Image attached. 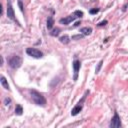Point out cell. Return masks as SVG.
Instances as JSON below:
<instances>
[{
    "mask_svg": "<svg viewBox=\"0 0 128 128\" xmlns=\"http://www.w3.org/2000/svg\"><path fill=\"white\" fill-rule=\"evenodd\" d=\"M79 24H80V22H76V23H75V26H78Z\"/></svg>",
    "mask_w": 128,
    "mask_h": 128,
    "instance_id": "cell-23",
    "label": "cell"
},
{
    "mask_svg": "<svg viewBox=\"0 0 128 128\" xmlns=\"http://www.w3.org/2000/svg\"><path fill=\"white\" fill-rule=\"evenodd\" d=\"M10 103H11V99H10V98H5L4 104H5V105H10Z\"/></svg>",
    "mask_w": 128,
    "mask_h": 128,
    "instance_id": "cell-19",
    "label": "cell"
},
{
    "mask_svg": "<svg viewBox=\"0 0 128 128\" xmlns=\"http://www.w3.org/2000/svg\"><path fill=\"white\" fill-rule=\"evenodd\" d=\"M110 127H111V128H119V127H121V119H120V117H119L117 112L114 113V116L112 118L111 122H110Z\"/></svg>",
    "mask_w": 128,
    "mask_h": 128,
    "instance_id": "cell-7",
    "label": "cell"
},
{
    "mask_svg": "<svg viewBox=\"0 0 128 128\" xmlns=\"http://www.w3.org/2000/svg\"><path fill=\"white\" fill-rule=\"evenodd\" d=\"M29 93L31 95V98L33 100V102L35 103L36 105H39V106H44L46 104V99L44 98V96L41 94L40 92L34 90V89H30L29 90Z\"/></svg>",
    "mask_w": 128,
    "mask_h": 128,
    "instance_id": "cell-1",
    "label": "cell"
},
{
    "mask_svg": "<svg viewBox=\"0 0 128 128\" xmlns=\"http://www.w3.org/2000/svg\"><path fill=\"white\" fill-rule=\"evenodd\" d=\"M59 33H60V29H59V28H55L52 32H51L50 34H51V35H52V36H58L59 35Z\"/></svg>",
    "mask_w": 128,
    "mask_h": 128,
    "instance_id": "cell-14",
    "label": "cell"
},
{
    "mask_svg": "<svg viewBox=\"0 0 128 128\" xmlns=\"http://www.w3.org/2000/svg\"><path fill=\"white\" fill-rule=\"evenodd\" d=\"M99 12V8H93V9H90L89 10V13L90 14H96Z\"/></svg>",
    "mask_w": 128,
    "mask_h": 128,
    "instance_id": "cell-17",
    "label": "cell"
},
{
    "mask_svg": "<svg viewBox=\"0 0 128 128\" xmlns=\"http://www.w3.org/2000/svg\"><path fill=\"white\" fill-rule=\"evenodd\" d=\"M74 14L77 16V18H81V17L83 16V12L82 11H80V10H76L75 12H74Z\"/></svg>",
    "mask_w": 128,
    "mask_h": 128,
    "instance_id": "cell-16",
    "label": "cell"
},
{
    "mask_svg": "<svg viewBox=\"0 0 128 128\" xmlns=\"http://www.w3.org/2000/svg\"><path fill=\"white\" fill-rule=\"evenodd\" d=\"M8 63H9V66L13 69H17V68H19L22 64V59L21 57H19L18 55H13L9 58V60H8Z\"/></svg>",
    "mask_w": 128,
    "mask_h": 128,
    "instance_id": "cell-3",
    "label": "cell"
},
{
    "mask_svg": "<svg viewBox=\"0 0 128 128\" xmlns=\"http://www.w3.org/2000/svg\"><path fill=\"white\" fill-rule=\"evenodd\" d=\"M107 24V20H104V21H101L98 23V27H101V26H105Z\"/></svg>",
    "mask_w": 128,
    "mask_h": 128,
    "instance_id": "cell-18",
    "label": "cell"
},
{
    "mask_svg": "<svg viewBox=\"0 0 128 128\" xmlns=\"http://www.w3.org/2000/svg\"><path fill=\"white\" fill-rule=\"evenodd\" d=\"M59 40H60V42H61V43H63V44H68L70 42V38H69V36H68V35L61 36L60 38H59Z\"/></svg>",
    "mask_w": 128,
    "mask_h": 128,
    "instance_id": "cell-12",
    "label": "cell"
},
{
    "mask_svg": "<svg viewBox=\"0 0 128 128\" xmlns=\"http://www.w3.org/2000/svg\"><path fill=\"white\" fill-rule=\"evenodd\" d=\"M76 18H77V16H76V15L73 13V15H69V16L65 17V18H61L60 20H59V22H60L61 24H64V25H68L70 22L74 21Z\"/></svg>",
    "mask_w": 128,
    "mask_h": 128,
    "instance_id": "cell-8",
    "label": "cell"
},
{
    "mask_svg": "<svg viewBox=\"0 0 128 128\" xmlns=\"http://www.w3.org/2000/svg\"><path fill=\"white\" fill-rule=\"evenodd\" d=\"M18 5H19V7H20V10L23 12V5H22V2H21V1H18Z\"/></svg>",
    "mask_w": 128,
    "mask_h": 128,
    "instance_id": "cell-21",
    "label": "cell"
},
{
    "mask_svg": "<svg viewBox=\"0 0 128 128\" xmlns=\"http://www.w3.org/2000/svg\"><path fill=\"white\" fill-rule=\"evenodd\" d=\"M53 25H54V19H53V17L52 16H49L48 19H47V28H48V30L52 29Z\"/></svg>",
    "mask_w": 128,
    "mask_h": 128,
    "instance_id": "cell-9",
    "label": "cell"
},
{
    "mask_svg": "<svg viewBox=\"0 0 128 128\" xmlns=\"http://www.w3.org/2000/svg\"><path fill=\"white\" fill-rule=\"evenodd\" d=\"M72 67H73V70H74V76H73V80L76 81L78 79V73L80 70V67H81V62L77 59H75L72 63Z\"/></svg>",
    "mask_w": 128,
    "mask_h": 128,
    "instance_id": "cell-6",
    "label": "cell"
},
{
    "mask_svg": "<svg viewBox=\"0 0 128 128\" xmlns=\"http://www.w3.org/2000/svg\"><path fill=\"white\" fill-rule=\"evenodd\" d=\"M80 32L83 34V35H89V34H91V32H92V28L91 27H83L80 29Z\"/></svg>",
    "mask_w": 128,
    "mask_h": 128,
    "instance_id": "cell-10",
    "label": "cell"
},
{
    "mask_svg": "<svg viewBox=\"0 0 128 128\" xmlns=\"http://www.w3.org/2000/svg\"><path fill=\"white\" fill-rule=\"evenodd\" d=\"M1 84H2L3 88H5L6 90H10L9 84H8V82H7V80H6V78L4 77V76H1Z\"/></svg>",
    "mask_w": 128,
    "mask_h": 128,
    "instance_id": "cell-11",
    "label": "cell"
},
{
    "mask_svg": "<svg viewBox=\"0 0 128 128\" xmlns=\"http://www.w3.org/2000/svg\"><path fill=\"white\" fill-rule=\"evenodd\" d=\"M26 53H27L29 56H31V57H33V58H36V59H39V58H42V57H43V53H42L40 50H38V49H36V48H32V47L26 49Z\"/></svg>",
    "mask_w": 128,
    "mask_h": 128,
    "instance_id": "cell-5",
    "label": "cell"
},
{
    "mask_svg": "<svg viewBox=\"0 0 128 128\" xmlns=\"http://www.w3.org/2000/svg\"><path fill=\"white\" fill-rule=\"evenodd\" d=\"M87 94H89V91L87 90L86 92H85V94L82 96V98H81V100L78 102L77 104H76L75 106H74V108L71 110V115L72 116H75V115H77L81 110H82V108H83V103H84V101H85V99H86V96H87Z\"/></svg>",
    "mask_w": 128,
    "mask_h": 128,
    "instance_id": "cell-2",
    "label": "cell"
},
{
    "mask_svg": "<svg viewBox=\"0 0 128 128\" xmlns=\"http://www.w3.org/2000/svg\"><path fill=\"white\" fill-rule=\"evenodd\" d=\"M81 38H83V35H74V36H72V40H75V39H81Z\"/></svg>",
    "mask_w": 128,
    "mask_h": 128,
    "instance_id": "cell-20",
    "label": "cell"
},
{
    "mask_svg": "<svg viewBox=\"0 0 128 128\" xmlns=\"http://www.w3.org/2000/svg\"><path fill=\"white\" fill-rule=\"evenodd\" d=\"M23 113V108L21 105H16V108H15V114L16 115H22Z\"/></svg>",
    "mask_w": 128,
    "mask_h": 128,
    "instance_id": "cell-13",
    "label": "cell"
},
{
    "mask_svg": "<svg viewBox=\"0 0 128 128\" xmlns=\"http://www.w3.org/2000/svg\"><path fill=\"white\" fill-rule=\"evenodd\" d=\"M7 17L9 19L15 21L18 25H20L19 22L16 20V17H15V13H14V10H13V7H12L11 0H8V1H7Z\"/></svg>",
    "mask_w": 128,
    "mask_h": 128,
    "instance_id": "cell-4",
    "label": "cell"
},
{
    "mask_svg": "<svg viewBox=\"0 0 128 128\" xmlns=\"http://www.w3.org/2000/svg\"><path fill=\"white\" fill-rule=\"evenodd\" d=\"M102 64H103V60H100V62L98 63V65H97V67H96V69H95V72H96V73H98V72L100 71L101 67H102Z\"/></svg>",
    "mask_w": 128,
    "mask_h": 128,
    "instance_id": "cell-15",
    "label": "cell"
},
{
    "mask_svg": "<svg viewBox=\"0 0 128 128\" xmlns=\"http://www.w3.org/2000/svg\"><path fill=\"white\" fill-rule=\"evenodd\" d=\"M127 6H128V2H126V3L124 4V6L122 7V10H123V11H125V10H126V7H127Z\"/></svg>",
    "mask_w": 128,
    "mask_h": 128,
    "instance_id": "cell-22",
    "label": "cell"
}]
</instances>
